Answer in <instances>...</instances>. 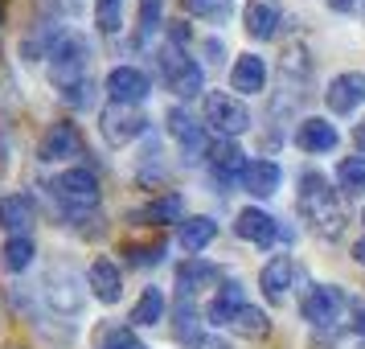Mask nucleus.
<instances>
[{
	"label": "nucleus",
	"mask_w": 365,
	"mask_h": 349,
	"mask_svg": "<svg viewBox=\"0 0 365 349\" xmlns=\"http://www.w3.org/2000/svg\"><path fill=\"white\" fill-rule=\"evenodd\" d=\"M214 234H217L214 218H205V214H197V218H181L177 243H181V247L189 251V255H197V251H205L210 243H214Z\"/></svg>",
	"instance_id": "nucleus-23"
},
{
	"label": "nucleus",
	"mask_w": 365,
	"mask_h": 349,
	"mask_svg": "<svg viewBox=\"0 0 365 349\" xmlns=\"http://www.w3.org/2000/svg\"><path fill=\"white\" fill-rule=\"evenodd\" d=\"M156 9H160V0H144L140 4V29H135V41L140 46H148V37L156 34Z\"/></svg>",
	"instance_id": "nucleus-32"
},
{
	"label": "nucleus",
	"mask_w": 365,
	"mask_h": 349,
	"mask_svg": "<svg viewBox=\"0 0 365 349\" xmlns=\"http://www.w3.org/2000/svg\"><path fill=\"white\" fill-rule=\"evenodd\" d=\"M353 144H357V152H365V119L353 128Z\"/></svg>",
	"instance_id": "nucleus-36"
},
{
	"label": "nucleus",
	"mask_w": 365,
	"mask_h": 349,
	"mask_svg": "<svg viewBox=\"0 0 365 349\" xmlns=\"http://www.w3.org/2000/svg\"><path fill=\"white\" fill-rule=\"evenodd\" d=\"M197 349H226V345H222V341H201Z\"/></svg>",
	"instance_id": "nucleus-40"
},
{
	"label": "nucleus",
	"mask_w": 365,
	"mask_h": 349,
	"mask_svg": "<svg viewBox=\"0 0 365 349\" xmlns=\"http://www.w3.org/2000/svg\"><path fill=\"white\" fill-rule=\"evenodd\" d=\"M99 132H103L107 144L123 148V144H132V140H140V136L148 132V116H144L140 107L111 103V107H103V116H99Z\"/></svg>",
	"instance_id": "nucleus-4"
},
{
	"label": "nucleus",
	"mask_w": 365,
	"mask_h": 349,
	"mask_svg": "<svg viewBox=\"0 0 365 349\" xmlns=\"http://www.w3.org/2000/svg\"><path fill=\"white\" fill-rule=\"evenodd\" d=\"M29 226H34V201L25 198V193H9V198H0V231L25 234Z\"/></svg>",
	"instance_id": "nucleus-19"
},
{
	"label": "nucleus",
	"mask_w": 365,
	"mask_h": 349,
	"mask_svg": "<svg viewBox=\"0 0 365 349\" xmlns=\"http://www.w3.org/2000/svg\"><path fill=\"white\" fill-rule=\"evenodd\" d=\"M46 300L58 316H78L86 304V292L78 288V275L70 267H53L46 275Z\"/></svg>",
	"instance_id": "nucleus-7"
},
{
	"label": "nucleus",
	"mask_w": 365,
	"mask_h": 349,
	"mask_svg": "<svg viewBox=\"0 0 365 349\" xmlns=\"http://www.w3.org/2000/svg\"><path fill=\"white\" fill-rule=\"evenodd\" d=\"M247 308V296H242V283L230 280V283H222L217 288V296L210 300V325H222V329H230L234 320H238V313Z\"/></svg>",
	"instance_id": "nucleus-13"
},
{
	"label": "nucleus",
	"mask_w": 365,
	"mask_h": 349,
	"mask_svg": "<svg viewBox=\"0 0 365 349\" xmlns=\"http://www.w3.org/2000/svg\"><path fill=\"white\" fill-rule=\"evenodd\" d=\"M173 333H177V341H181V345H189V349H197L201 341H205V337H201V316H197V308H193L189 300H181V304H177Z\"/></svg>",
	"instance_id": "nucleus-25"
},
{
	"label": "nucleus",
	"mask_w": 365,
	"mask_h": 349,
	"mask_svg": "<svg viewBox=\"0 0 365 349\" xmlns=\"http://www.w3.org/2000/svg\"><path fill=\"white\" fill-rule=\"evenodd\" d=\"M185 9L193 13V17H205V21H226L230 17V0H185Z\"/></svg>",
	"instance_id": "nucleus-31"
},
{
	"label": "nucleus",
	"mask_w": 365,
	"mask_h": 349,
	"mask_svg": "<svg viewBox=\"0 0 365 349\" xmlns=\"http://www.w3.org/2000/svg\"><path fill=\"white\" fill-rule=\"evenodd\" d=\"M324 99L336 116H349V111H357V103H365V74L357 70H345V74H336L324 91Z\"/></svg>",
	"instance_id": "nucleus-10"
},
{
	"label": "nucleus",
	"mask_w": 365,
	"mask_h": 349,
	"mask_svg": "<svg viewBox=\"0 0 365 349\" xmlns=\"http://www.w3.org/2000/svg\"><path fill=\"white\" fill-rule=\"evenodd\" d=\"M46 58H50V83L58 86L62 95H70V99L83 103L78 91L86 86V41L83 37H74V34H62Z\"/></svg>",
	"instance_id": "nucleus-2"
},
{
	"label": "nucleus",
	"mask_w": 365,
	"mask_h": 349,
	"mask_svg": "<svg viewBox=\"0 0 365 349\" xmlns=\"http://www.w3.org/2000/svg\"><path fill=\"white\" fill-rule=\"evenodd\" d=\"M234 231H238V238H247L255 247H271L279 238V222L267 214V210L250 206V210H242V214L234 218Z\"/></svg>",
	"instance_id": "nucleus-11"
},
{
	"label": "nucleus",
	"mask_w": 365,
	"mask_h": 349,
	"mask_svg": "<svg viewBox=\"0 0 365 349\" xmlns=\"http://www.w3.org/2000/svg\"><path fill=\"white\" fill-rule=\"evenodd\" d=\"M205 156H210V168H214L217 177H226V181H230L234 173H242V168H247V161H242V148H238L234 140H217L214 148L205 152Z\"/></svg>",
	"instance_id": "nucleus-24"
},
{
	"label": "nucleus",
	"mask_w": 365,
	"mask_h": 349,
	"mask_svg": "<svg viewBox=\"0 0 365 349\" xmlns=\"http://www.w3.org/2000/svg\"><path fill=\"white\" fill-rule=\"evenodd\" d=\"M103 349H148V345H144L132 329H111L103 337Z\"/></svg>",
	"instance_id": "nucleus-34"
},
{
	"label": "nucleus",
	"mask_w": 365,
	"mask_h": 349,
	"mask_svg": "<svg viewBox=\"0 0 365 349\" xmlns=\"http://www.w3.org/2000/svg\"><path fill=\"white\" fill-rule=\"evenodd\" d=\"M336 181L345 193H365V156H349L336 168Z\"/></svg>",
	"instance_id": "nucleus-29"
},
{
	"label": "nucleus",
	"mask_w": 365,
	"mask_h": 349,
	"mask_svg": "<svg viewBox=\"0 0 365 349\" xmlns=\"http://www.w3.org/2000/svg\"><path fill=\"white\" fill-rule=\"evenodd\" d=\"M0 263L9 267V271H25V267L34 263V243H29V234H13L4 247H0Z\"/></svg>",
	"instance_id": "nucleus-27"
},
{
	"label": "nucleus",
	"mask_w": 365,
	"mask_h": 349,
	"mask_svg": "<svg viewBox=\"0 0 365 349\" xmlns=\"http://www.w3.org/2000/svg\"><path fill=\"white\" fill-rule=\"evenodd\" d=\"M361 222H365V214H361Z\"/></svg>",
	"instance_id": "nucleus-41"
},
{
	"label": "nucleus",
	"mask_w": 365,
	"mask_h": 349,
	"mask_svg": "<svg viewBox=\"0 0 365 349\" xmlns=\"http://www.w3.org/2000/svg\"><path fill=\"white\" fill-rule=\"evenodd\" d=\"M353 329H357V333L365 337V308H357V316H353Z\"/></svg>",
	"instance_id": "nucleus-37"
},
{
	"label": "nucleus",
	"mask_w": 365,
	"mask_h": 349,
	"mask_svg": "<svg viewBox=\"0 0 365 349\" xmlns=\"http://www.w3.org/2000/svg\"><path fill=\"white\" fill-rule=\"evenodd\" d=\"M148 74L135 66H115L111 74H107V95H111V103H123V107H140V103L148 99Z\"/></svg>",
	"instance_id": "nucleus-9"
},
{
	"label": "nucleus",
	"mask_w": 365,
	"mask_h": 349,
	"mask_svg": "<svg viewBox=\"0 0 365 349\" xmlns=\"http://www.w3.org/2000/svg\"><path fill=\"white\" fill-rule=\"evenodd\" d=\"M292 275H296V263H292L287 255H275V259L263 267L259 288L267 292V300H275V304H279V300L287 296V288H292Z\"/></svg>",
	"instance_id": "nucleus-20"
},
{
	"label": "nucleus",
	"mask_w": 365,
	"mask_h": 349,
	"mask_svg": "<svg viewBox=\"0 0 365 349\" xmlns=\"http://www.w3.org/2000/svg\"><path fill=\"white\" fill-rule=\"evenodd\" d=\"M353 4H357V0H332V9H341V13H349Z\"/></svg>",
	"instance_id": "nucleus-39"
},
{
	"label": "nucleus",
	"mask_w": 365,
	"mask_h": 349,
	"mask_svg": "<svg viewBox=\"0 0 365 349\" xmlns=\"http://www.w3.org/2000/svg\"><path fill=\"white\" fill-rule=\"evenodd\" d=\"M299 185H304V189H299V214L308 218L320 234L336 238V234L345 231V206L336 198V189H332L320 173H308Z\"/></svg>",
	"instance_id": "nucleus-1"
},
{
	"label": "nucleus",
	"mask_w": 365,
	"mask_h": 349,
	"mask_svg": "<svg viewBox=\"0 0 365 349\" xmlns=\"http://www.w3.org/2000/svg\"><path fill=\"white\" fill-rule=\"evenodd\" d=\"M296 148L304 152H332L336 148V128L324 119H304L296 128Z\"/></svg>",
	"instance_id": "nucleus-22"
},
{
	"label": "nucleus",
	"mask_w": 365,
	"mask_h": 349,
	"mask_svg": "<svg viewBox=\"0 0 365 349\" xmlns=\"http://www.w3.org/2000/svg\"><path fill=\"white\" fill-rule=\"evenodd\" d=\"M230 329H234V333H242V337H267V333H271V316L247 304V308L238 313V320H234Z\"/></svg>",
	"instance_id": "nucleus-30"
},
{
	"label": "nucleus",
	"mask_w": 365,
	"mask_h": 349,
	"mask_svg": "<svg viewBox=\"0 0 365 349\" xmlns=\"http://www.w3.org/2000/svg\"><path fill=\"white\" fill-rule=\"evenodd\" d=\"M230 86L238 95H259L267 86V62L259 54H238V62L230 70Z\"/></svg>",
	"instance_id": "nucleus-16"
},
{
	"label": "nucleus",
	"mask_w": 365,
	"mask_h": 349,
	"mask_svg": "<svg viewBox=\"0 0 365 349\" xmlns=\"http://www.w3.org/2000/svg\"><path fill=\"white\" fill-rule=\"evenodd\" d=\"M156 66H160V79H165V86L173 95H181V99L201 95V70L193 66V58H189L181 46H160Z\"/></svg>",
	"instance_id": "nucleus-3"
},
{
	"label": "nucleus",
	"mask_w": 365,
	"mask_h": 349,
	"mask_svg": "<svg viewBox=\"0 0 365 349\" xmlns=\"http://www.w3.org/2000/svg\"><path fill=\"white\" fill-rule=\"evenodd\" d=\"M279 165L275 161H250L247 168H242V189L247 193H255V198H271L275 189H279Z\"/></svg>",
	"instance_id": "nucleus-18"
},
{
	"label": "nucleus",
	"mask_w": 365,
	"mask_h": 349,
	"mask_svg": "<svg viewBox=\"0 0 365 349\" xmlns=\"http://www.w3.org/2000/svg\"><path fill=\"white\" fill-rule=\"evenodd\" d=\"M4 173H9V136L0 132V181H4Z\"/></svg>",
	"instance_id": "nucleus-35"
},
{
	"label": "nucleus",
	"mask_w": 365,
	"mask_h": 349,
	"mask_svg": "<svg viewBox=\"0 0 365 349\" xmlns=\"http://www.w3.org/2000/svg\"><path fill=\"white\" fill-rule=\"evenodd\" d=\"M222 280V267L217 263H205L201 255H193V259H185L181 267H177V288H181V296H197L201 288H210V283Z\"/></svg>",
	"instance_id": "nucleus-14"
},
{
	"label": "nucleus",
	"mask_w": 365,
	"mask_h": 349,
	"mask_svg": "<svg viewBox=\"0 0 365 349\" xmlns=\"http://www.w3.org/2000/svg\"><path fill=\"white\" fill-rule=\"evenodd\" d=\"M86 283H91L95 300H103V304H119V296H123V275L111 259H95L91 271H86Z\"/></svg>",
	"instance_id": "nucleus-15"
},
{
	"label": "nucleus",
	"mask_w": 365,
	"mask_h": 349,
	"mask_svg": "<svg viewBox=\"0 0 365 349\" xmlns=\"http://www.w3.org/2000/svg\"><path fill=\"white\" fill-rule=\"evenodd\" d=\"M41 161H70V156H83V136L74 123H53L50 132L41 136Z\"/></svg>",
	"instance_id": "nucleus-12"
},
{
	"label": "nucleus",
	"mask_w": 365,
	"mask_h": 349,
	"mask_svg": "<svg viewBox=\"0 0 365 349\" xmlns=\"http://www.w3.org/2000/svg\"><path fill=\"white\" fill-rule=\"evenodd\" d=\"M148 218H156V222H181V198H177V193H168L165 201H152Z\"/></svg>",
	"instance_id": "nucleus-33"
},
{
	"label": "nucleus",
	"mask_w": 365,
	"mask_h": 349,
	"mask_svg": "<svg viewBox=\"0 0 365 349\" xmlns=\"http://www.w3.org/2000/svg\"><path fill=\"white\" fill-rule=\"evenodd\" d=\"M341 308H345V296H341V288H332V283H316V288H308V292H304V300H299V313H304V320H308V325H316V329L332 325V320L341 316Z\"/></svg>",
	"instance_id": "nucleus-8"
},
{
	"label": "nucleus",
	"mask_w": 365,
	"mask_h": 349,
	"mask_svg": "<svg viewBox=\"0 0 365 349\" xmlns=\"http://www.w3.org/2000/svg\"><path fill=\"white\" fill-rule=\"evenodd\" d=\"M123 9H128V0H95V25H99V34H107V37L119 34Z\"/></svg>",
	"instance_id": "nucleus-28"
},
{
	"label": "nucleus",
	"mask_w": 365,
	"mask_h": 349,
	"mask_svg": "<svg viewBox=\"0 0 365 349\" xmlns=\"http://www.w3.org/2000/svg\"><path fill=\"white\" fill-rule=\"evenodd\" d=\"M50 189L66 210H91V206H99V181H95L91 168H66L62 177L50 181Z\"/></svg>",
	"instance_id": "nucleus-6"
},
{
	"label": "nucleus",
	"mask_w": 365,
	"mask_h": 349,
	"mask_svg": "<svg viewBox=\"0 0 365 349\" xmlns=\"http://www.w3.org/2000/svg\"><path fill=\"white\" fill-rule=\"evenodd\" d=\"M160 316H165V292L160 288H144V296L135 300L132 308V325L148 329V325H160Z\"/></svg>",
	"instance_id": "nucleus-26"
},
{
	"label": "nucleus",
	"mask_w": 365,
	"mask_h": 349,
	"mask_svg": "<svg viewBox=\"0 0 365 349\" xmlns=\"http://www.w3.org/2000/svg\"><path fill=\"white\" fill-rule=\"evenodd\" d=\"M353 259H357V263H365V238L357 243V247H353Z\"/></svg>",
	"instance_id": "nucleus-38"
},
{
	"label": "nucleus",
	"mask_w": 365,
	"mask_h": 349,
	"mask_svg": "<svg viewBox=\"0 0 365 349\" xmlns=\"http://www.w3.org/2000/svg\"><path fill=\"white\" fill-rule=\"evenodd\" d=\"M168 132L181 140V148L189 152V156H193V152H210V148H205V128L193 123V116L181 111V107H173V111H168Z\"/></svg>",
	"instance_id": "nucleus-21"
},
{
	"label": "nucleus",
	"mask_w": 365,
	"mask_h": 349,
	"mask_svg": "<svg viewBox=\"0 0 365 349\" xmlns=\"http://www.w3.org/2000/svg\"><path fill=\"white\" fill-rule=\"evenodd\" d=\"M279 4L275 0H250L247 4V34L259 37V41H271V37L279 34Z\"/></svg>",
	"instance_id": "nucleus-17"
},
{
	"label": "nucleus",
	"mask_w": 365,
	"mask_h": 349,
	"mask_svg": "<svg viewBox=\"0 0 365 349\" xmlns=\"http://www.w3.org/2000/svg\"><path fill=\"white\" fill-rule=\"evenodd\" d=\"M205 123L222 136H238L250 128V111L238 95H226V91H210L205 95Z\"/></svg>",
	"instance_id": "nucleus-5"
}]
</instances>
